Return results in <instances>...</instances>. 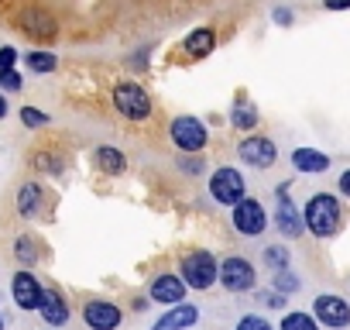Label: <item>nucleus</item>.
<instances>
[{"label": "nucleus", "instance_id": "20e7f679", "mask_svg": "<svg viewBox=\"0 0 350 330\" xmlns=\"http://www.w3.org/2000/svg\"><path fill=\"white\" fill-rule=\"evenodd\" d=\"M210 196L220 203V207H237L247 200V183L237 169H230V165H224V169H217L210 176Z\"/></svg>", "mask_w": 350, "mask_h": 330}, {"label": "nucleus", "instance_id": "393cba45", "mask_svg": "<svg viewBox=\"0 0 350 330\" xmlns=\"http://www.w3.org/2000/svg\"><path fill=\"white\" fill-rule=\"evenodd\" d=\"M31 165L42 173H62V158L59 155H49V151H35L31 155Z\"/></svg>", "mask_w": 350, "mask_h": 330}, {"label": "nucleus", "instance_id": "473e14b6", "mask_svg": "<svg viewBox=\"0 0 350 330\" xmlns=\"http://www.w3.org/2000/svg\"><path fill=\"white\" fill-rule=\"evenodd\" d=\"M265 306H271V309H282L285 306V296L282 292H265V299H261Z\"/></svg>", "mask_w": 350, "mask_h": 330}, {"label": "nucleus", "instance_id": "c9c22d12", "mask_svg": "<svg viewBox=\"0 0 350 330\" xmlns=\"http://www.w3.org/2000/svg\"><path fill=\"white\" fill-rule=\"evenodd\" d=\"M275 21H278V25H292V14H288L285 8H278V11H275Z\"/></svg>", "mask_w": 350, "mask_h": 330}, {"label": "nucleus", "instance_id": "dca6fc26", "mask_svg": "<svg viewBox=\"0 0 350 330\" xmlns=\"http://www.w3.org/2000/svg\"><path fill=\"white\" fill-rule=\"evenodd\" d=\"M292 165L299 173H306V176H319V173L329 169V155H323L316 148H295L292 151Z\"/></svg>", "mask_w": 350, "mask_h": 330}, {"label": "nucleus", "instance_id": "f03ea898", "mask_svg": "<svg viewBox=\"0 0 350 330\" xmlns=\"http://www.w3.org/2000/svg\"><path fill=\"white\" fill-rule=\"evenodd\" d=\"M179 275H183V282L189 285V289H196V292H206V289H213L217 282H220V265H217V258L210 255V251H189V255H183V262H179Z\"/></svg>", "mask_w": 350, "mask_h": 330}, {"label": "nucleus", "instance_id": "ddd939ff", "mask_svg": "<svg viewBox=\"0 0 350 330\" xmlns=\"http://www.w3.org/2000/svg\"><path fill=\"white\" fill-rule=\"evenodd\" d=\"M275 227L285 234V238H299L306 231V220L299 217L292 196H288V186H278V210H275Z\"/></svg>", "mask_w": 350, "mask_h": 330}, {"label": "nucleus", "instance_id": "a878e982", "mask_svg": "<svg viewBox=\"0 0 350 330\" xmlns=\"http://www.w3.org/2000/svg\"><path fill=\"white\" fill-rule=\"evenodd\" d=\"M265 265H271L275 272H285V268H288V251H285V248H278V244L265 248Z\"/></svg>", "mask_w": 350, "mask_h": 330}, {"label": "nucleus", "instance_id": "f257e3e1", "mask_svg": "<svg viewBox=\"0 0 350 330\" xmlns=\"http://www.w3.org/2000/svg\"><path fill=\"white\" fill-rule=\"evenodd\" d=\"M302 220H306V231H309V234H316V238H333V234L340 231V220H343L336 196L316 193V196L306 203Z\"/></svg>", "mask_w": 350, "mask_h": 330}, {"label": "nucleus", "instance_id": "423d86ee", "mask_svg": "<svg viewBox=\"0 0 350 330\" xmlns=\"http://www.w3.org/2000/svg\"><path fill=\"white\" fill-rule=\"evenodd\" d=\"M113 107L127 120H148L151 117V97L144 93L141 83H117L113 86Z\"/></svg>", "mask_w": 350, "mask_h": 330}, {"label": "nucleus", "instance_id": "c85d7f7f", "mask_svg": "<svg viewBox=\"0 0 350 330\" xmlns=\"http://www.w3.org/2000/svg\"><path fill=\"white\" fill-rule=\"evenodd\" d=\"M21 120H25V127H45L49 114H42L38 107H21Z\"/></svg>", "mask_w": 350, "mask_h": 330}, {"label": "nucleus", "instance_id": "f704fd0d", "mask_svg": "<svg viewBox=\"0 0 350 330\" xmlns=\"http://www.w3.org/2000/svg\"><path fill=\"white\" fill-rule=\"evenodd\" d=\"M323 4H326V11H347L350 0H323Z\"/></svg>", "mask_w": 350, "mask_h": 330}, {"label": "nucleus", "instance_id": "7c9ffc66", "mask_svg": "<svg viewBox=\"0 0 350 330\" xmlns=\"http://www.w3.org/2000/svg\"><path fill=\"white\" fill-rule=\"evenodd\" d=\"M14 62H18V52H14L11 45H4V49H0V73L14 69Z\"/></svg>", "mask_w": 350, "mask_h": 330}, {"label": "nucleus", "instance_id": "4468645a", "mask_svg": "<svg viewBox=\"0 0 350 330\" xmlns=\"http://www.w3.org/2000/svg\"><path fill=\"white\" fill-rule=\"evenodd\" d=\"M196 320H200V309H196L193 303H179V306L165 309V313L151 323V330H189Z\"/></svg>", "mask_w": 350, "mask_h": 330}, {"label": "nucleus", "instance_id": "1a4fd4ad", "mask_svg": "<svg viewBox=\"0 0 350 330\" xmlns=\"http://www.w3.org/2000/svg\"><path fill=\"white\" fill-rule=\"evenodd\" d=\"M234 231L237 234H244V238H258V234H265V227H268V214H265V207L258 203V200H244V203H237L234 207Z\"/></svg>", "mask_w": 350, "mask_h": 330}, {"label": "nucleus", "instance_id": "6e6552de", "mask_svg": "<svg viewBox=\"0 0 350 330\" xmlns=\"http://www.w3.org/2000/svg\"><path fill=\"white\" fill-rule=\"evenodd\" d=\"M312 316L319 320V327H333V330H340V327L350 323V303H347L343 296L323 292V296L312 299Z\"/></svg>", "mask_w": 350, "mask_h": 330}, {"label": "nucleus", "instance_id": "6ab92c4d", "mask_svg": "<svg viewBox=\"0 0 350 330\" xmlns=\"http://www.w3.org/2000/svg\"><path fill=\"white\" fill-rule=\"evenodd\" d=\"M93 162H96V169H100V173H107V176H120V173L127 169L124 151H117V148H110V144L96 148V151H93Z\"/></svg>", "mask_w": 350, "mask_h": 330}, {"label": "nucleus", "instance_id": "e433bc0d", "mask_svg": "<svg viewBox=\"0 0 350 330\" xmlns=\"http://www.w3.org/2000/svg\"><path fill=\"white\" fill-rule=\"evenodd\" d=\"M0 117H8V100L0 97Z\"/></svg>", "mask_w": 350, "mask_h": 330}, {"label": "nucleus", "instance_id": "c756f323", "mask_svg": "<svg viewBox=\"0 0 350 330\" xmlns=\"http://www.w3.org/2000/svg\"><path fill=\"white\" fill-rule=\"evenodd\" d=\"M0 90H21V73L18 69H8V73H0Z\"/></svg>", "mask_w": 350, "mask_h": 330}, {"label": "nucleus", "instance_id": "72a5a7b5", "mask_svg": "<svg viewBox=\"0 0 350 330\" xmlns=\"http://www.w3.org/2000/svg\"><path fill=\"white\" fill-rule=\"evenodd\" d=\"M336 186H340V193L350 200V169H347V173H340V183H336Z\"/></svg>", "mask_w": 350, "mask_h": 330}, {"label": "nucleus", "instance_id": "412c9836", "mask_svg": "<svg viewBox=\"0 0 350 330\" xmlns=\"http://www.w3.org/2000/svg\"><path fill=\"white\" fill-rule=\"evenodd\" d=\"M278 330H319V320L312 313H285Z\"/></svg>", "mask_w": 350, "mask_h": 330}, {"label": "nucleus", "instance_id": "f8f14e48", "mask_svg": "<svg viewBox=\"0 0 350 330\" xmlns=\"http://www.w3.org/2000/svg\"><path fill=\"white\" fill-rule=\"evenodd\" d=\"M83 320H86L90 330H117L120 320H124V313H120V306L110 303V299H90V303L83 306Z\"/></svg>", "mask_w": 350, "mask_h": 330}, {"label": "nucleus", "instance_id": "f3484780", "mask_svg": "<svg viewBox=\"0 0 350 330\" xmlns=\"http://www.w3.org/2000/svg\"><path fill=\"white\" fill-rule=\"evenodd\" d=\"M42 320L49 323V327H62L66 320H69V303L62 299V292L59 289H45V303H42Z\"/></svg>", "mask_w": 350, "mask_h": 330}, {"label": "nucleus", "instance_id": "bb28decb", "mask_svg": "<svg viewBox=\"0 0 350 330\" xmlns=\"http://www.w3.org/2000/svg\"><path fill=\"white\" fill-rule=\"evenodd\" d=\"M271 285H275V292H282V296H285V292H299V285H302V282H299V279L285 268V272H275Z\"/></svg>", "mask_w": 350, "mask_h": 330}, {"label": "nucleus", "instance_id": "7ed1b4c3", "mask_svg": "<svg viewBox=\"0 0 350 330\" xmlns=\"http://www.w3.org/2000/svg\"><path fill=\"white\" fill-rule=\"evenodd\" d=\"M168 138H172V144L179 148V151H186V155H196V151H203L206 148V141H210V134H206V124L200 120V117H175L172 124H168Z\"/></svg>", "mask_w": 350, "mask_h": 330}, {"label": "nucleus", "instance_id": "9d476101", "mask_svg": "<svg viewBox=\"0 0 350 330\" xmlns=\"http://www.w3.org/2000/svg\"><path fill=\"white\" fill-rule=\"evenodd\" d=\"M11 296H14V303H18L25 313L42 309V303H45V289H42V282H38L28 268H21V272L14 275V282H11Z\"/></svg>", "mask_w": 350, "mask_h": 330}, {"label": "nucleus", "instance_id": "4c0bfd02", "mask_svg": "<svg viewBox=\"0 0 350 330\" xmlns=\"http://www.w3.org/2000/svg\"><path fill=\"white\" fill-rule=\"evenodd\" d=\"M0 330H4V320H0Z\"/></svg>", "mask_w": 350, "mask_h": 330}, {"label": "nucleus", "instance_id": "a211bd4d", "mask_svg": "<svg viewBox=\"0 0 350 330\" xmlns=\"http://www.w3.org/2000/svg\"><path fill=\"white\" fill-rule=\"evenodd\" d=\"M42 203H45V190L38 183H25L18 190V214L21 217H38L42 214Z\"/></svg>", "mask_w": 350, "mask_h": 330}, {"label": "nucleus", "instance_id": "2eb2a0df", "mask_svg": "<svg viewBox=\"0 0 350 330\" xmlns=\"http://www.w3.org/2000/svg\"><path fill=\"white\" fill-rule=\"evenodd\" d=\"M21 31L25 35H31V38H55V18L52 14H45V11H38V8H28L25 14H21Z\"/></svg>", "mask_w": 350, "mask_h": 330}, {"label": "nucleus", "instance_id": "4be33fe9", "mask_svg": "<svg viewBox=\"0 0 350 330\" xmlns=\"http://www.w3.org/2000/svg\"><path fill=\"white\" fill-rule=\"evenodd\" d=\"M25 62H28L31 73H55V66H59V59L52 52H28Z\"/></svg>", "mask_w": 350, "mask_h": 330}, {"label": "nucleus", "instance_id": "39448f33", "mask_svg": "<svg viewBox=\"0 0 350 330\" xmlns=\"http://www.w3.org/2000/svg\"><path fill=\"white\" fill-rule=\"evenodd\" d=\"M220 285L227 292H251L258 285V268L244 255H230L220 262Z\"/></svg>", "mask_w": 350, "mask_h": 330}, {"label": "nucleus", "instance_id": "cd10ccee", "mask_svg": "<svg viewBox=\"0 0 350 330\" xmlns=\"http://www.w3.org/2000/svg\"><path fill=\"white\" fill-rule=\"evenodd\" d=\"M234 330H275L265 316H258V313H244L241 320H237V327Z\"/></svg>", "mask_w": 350, "mask_h": 330}, {"label": "nucleus", "instance_id": "0eeeda50", "mask_svg": "<svg viewBox=\"0 0 350 330\" xmlns=\"http://www.w3.org/2000/svg\"><path fill=\"white\" fill-rule=\"evenodd\" d=\"M237 155L244 165H251V169H271V165L278 162V148L271 138L265 134H251V138H241L237 144Z\"/></svg>", "mask_w": 350, "mask_h": 330}, {"label": "nucleus", "instance_id": "2f4dec72", "mask_svg": "<svg viewBox=\"0 0 350 330\" xmlns=\"http://www.w3.org/2000/svg\"><path fill=\"white\" fill-rule=\"evenodd\" d=\"M179 169H183V173H189V176H200V173H203V162H200L196 155H189V158H183V162H179Z\"/></svg>", "mask_w": 350, "mask_h": 330}, {"label": "nucleus", "instance_id": "5701e85b", "mask_svg": "<svg viewBox=\"0 0 350 330\" xmlns=\"http://www.w3.org/2000/svg\"><path fill=\"white\" fill-rule=\"evenodd\" d=\"M230 124H234L237 131H251V127L258 124V110H254L251 103H241V107H234V114H230Z\"/></svg>", "mask_w": 350, "mask_h": 330}, {"label": "nucleus", "instance_id": "b1692460", "mask_svg": "<svg viewBox=\"0 0 350 330\" xmlns=\"http://www.w3.org/2000/svg\"><path fill=\"white\" fill-rule=\"evenodd\" d=\"M14 258L25 262V265H35V262H38V244H35V238H18V241H14Z\"/></svg>", "mask_w": 350, "mask_h": 330}, {"label": "nucleus", "instance_id": "aec40b11", "mask_svg": "<svg viewBox=\"0 0 350 330\" xmlns=\"http://www.w3.org/2000/svg\"><path fill=\"white\" fill-rule=\"evenodd\" d=\"M213 49H217V35H213V28H196V31L186 38V52L196 55V59L210 55Z\"/></svg>", "mask_w": 350, "mask_h": 330}, {"label": "nucleus", "instance_id": "9b49d317", "mask_svg": "<svg viewBox=\"0 0 350 330\" xmlns=\"http://www.w3.org/2000/svg\"><path fill=\"white\" fill-rule=\"evenodd\" d=\"M148 299H151V303H165L168 309L179 306V303L186 299V282H183V275H172V272L154 275L151 285H148Z\"/></svg>", "mask_w": 350, "mask_h": 330}]
</instances>
